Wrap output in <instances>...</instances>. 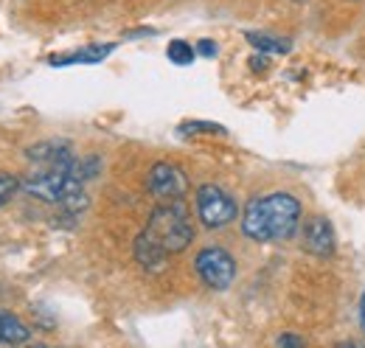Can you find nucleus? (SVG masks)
Returning a JSON list of instances; mask_svg holds the SVG:
<instances>
[{"label":"nucleus","instance_id":"f257e3e1","mask_svg":"<svg viewBox=\"0 0 365 348\" xmlns=\"http://www.w3.org/2000/svg\"><path fill=\"white\" fill-rule=\"evenodd\" d=\"M298 225H301V203L287 191L253 197L242 214V233L250 242H287L295 236Z\"/></svg>","mask_w":365,"mask_h":348},{"label":"nucleus","instance_id":"f03ea898","mask_svg":"<svg viewBox=\"0 0 365 348\" xmlns=\"http://www.w3.org/2000/svg\"><path fill=\"white\" fill-rule=\"evenodd\" d=\"M140 239H146L149 245H155L166 256L182 253L191 245V239H194V225L188 219V211H185L182 200L158 205L152 211L149 222H146V227L140 230Z\"/></svg>","mask_w":365,"mask_h":348},{"label":"nucleus","instance_id":"7ed1b4c3","mask_svg":"<svg viewBox=\"0 0 365 348\" xmlns=\"http://www.w3.org/2000/svg\"><path fill=\"white\" fill-rule=\"evenodd\" d=\"M197 217L205 227L217 230V227H225L239 217V205L225 188L208 183V185L197 188Z\"/></svg>","mask_w":365,"mask_h":348},{"label":"nucleus","instance_id":"20e7f679","mask_svg":"<svg viewBox=\"0 0 365 348\" xmlns=\"http://www.w3.org/2000/svg\"><path fill=\"white\" fill-rule=\"evenodd\" d=\"M194 270L200 275V281L208 290H228L236 278V259L230 256L225 247H202L194 259Z\"/></svg>","mask_w":365,"mask_h":348},{"label":"nucleus","instance_id":"39448f33","mask_svg":"<svg viewBox=\"0 0 365 348\" xmlns=\"http://www.w3.org/2000/svg\"><path fill=\"white\" fill-rule=\"evenodd\" d=\"M146 188L160 203H175V200H182L188 194V177H185L180 166L160 160L146 174Z\"/></svg>","mask_w":365,"mask_h":348},{"label":"nucleus","instance_id":"423d86ee","mask_svg":"<svg viewBox=\"0 0 365 348\" xmlns=\"http://www.w3.org/2000/svg\"><path fill=\"white\" fill-rule=\"evenodd\" d=\"M304 250L309 256H318V259L334 256V250H337L334 227L323 214H315V217L307 219V225H304Z\"/></svg>","mask_w":365,"mask_h":348},{"label":"nucleus","instance_id":"0eeeda50","mask_svg":"<svg viewBox=\"0 0 365 348\" xmlns=\"http://www.w3.org/2000/svg\"><path fill=\"white\" fill-rule=\"evenodd\" d=\"M115 51L113 43L104 45H88V48H79V51H71V53H59V56H51L48 62L53 68H68V65H98L104 62L110 53Z\"/></svg>","mask_w":365,"mask_h":348},{"label":"nucleus","instance_id":"6e6552de","mask_svg":"<svg viewBox=\"0 0 365 348\" xmlns=\"http://www.w3.org/2000/svg\"><path fill=\"white\" fill-rule=\"evenodd\" d=\"M31 340V329L11 312H0V343L3 346H20Z\"/></svg>","mask_w":365,"mask_h":348},{"label":"nucleus","instance_id":"1a4fd4ad","mask_svg":"<svg viewBox=\"0 0 365 348\" xmlns=\"http://www.w3.org/2000/svg\"><path fill=\"white\" fill-rule=\"evenodd\" d=\"M247 43L253 45L259 53H289L292 43L278 37V34H262V31H247Z\"/></svg>","mask_w":365,"mask_h":348},{"label":"nucleus","instance_id":"9d476101","mask_svg":"<svg viewBox=\"0 0 365 348\" xmlns=\"http://www.w3.org/2000/svg\"><path fill=\"white\" fill-rule=\"evenodd\" d=\"M166 56H169L175 65H191L194 56H197V48L188 45L185 40H172L169 48H166Z\"/></svg>","mask_w":365,"mask_h":348},{"label":"nucleus","instance_id":"9b49d317","mask_svg":"<svg viewBox=\"0 0 365 348\" xmlns=\"http://www.w3.org/2000/svg\"><path fill=\"white\" fill-rule=\"evenodd\" d=\"M180 132L182 135H197V132H202V135H225V127L214 124V121H185Z\"/></svg>","mask_w":365,"mask_h":348},{"label":"nucleus","instance_id":"f8f14e48","mask_svg":"<svg viewBox=\"0 0 365 348\" xmlns=\"http://www.w3.org/2000/svg\"><path fill=\"white\" fill-rule=\"evenodd\" d=\"M17 188H20V180L14 174H0V208L17 194Z\"/></svg>","mask_w":365,"mask_h":348},{"label":"nucleus","instance_id":"ddd939ff","mask_svg":"<svg viewBox=\"0 0 365 348\" xmlns=\"http://www.w3.org/2000/svg\"><path fill=\"white\" fill-rule=\"evenodd\" d=\"M217 51H220V48H217V43H211V40H200V43H197V53L205 56V59L217 56Z\"/></svg>","mask_w":365,"mask_h":348},{"label":"nucleus","instance_id":"4468645a","mask_svg":"<svg viewBox=\"0 0 365 348\" xmlns=\"http://www.w3.org/2000/svg\"><path fill=\"white\" fill-rule=\"evenodd\" d=\"M307 340L304 337H295V334H281L278 340H275V346H304Z\"/></svg>","mask_w":365,"mask_h":348},{"label":"nucleus","instance_id":"2eb2a0df","mask_svg":"<svg viewBox=\"0 0 365 348\" xmlns=\"http://www.w3.org/2000/svg\"><path fill=\"white\" fill-rule=\"evenodd\" d=\"M360 329L365 332V304H360Z\"/></svg>","mask_w":365,"mask_h":348},{"label":"nucleus","instance_id":"dca6fc26","mask_svg":"<svg viewBox=\"0 0 365 348\" xmlns=\"http://www.w3.org/2000/svg\"><path fill=\"white\" fill-rule=\"evenodd\" d=\"M360 304H365V292H363V298H360Z\"/></svg>","mask_w":365,"mask_h":348}]
</instances>
